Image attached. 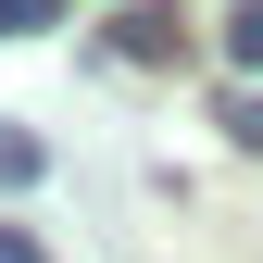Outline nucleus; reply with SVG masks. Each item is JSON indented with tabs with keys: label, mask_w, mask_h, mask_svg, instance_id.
<instances>
[{
	"label": "nucleus",
	"mask_w": 263,
	"mask_h": 263,
	"mask_svg": "<svg viewBox=\"0 0 263 263\" xmlns=\"http://www.w3.org/2000/svg\"><path fill=\"white\" fill-rule=\"evenodd\" d=\"M226 63H238V76H263V0H238V13H226Z\"/></svg>",
	"instance_id": "obj_3"
},
{
	"label": "nucleus",
	"mask_w": 263,
	"mask_h": 263,
	"mask_svg": "<svg viewBox=\"0 0 263 263\" xmlns=\"http://www.w3.org/2000/svg\"><path fill=\"white\" fill-rule=\"evenodd\" d=\"M0 263H38V238H25V226H0Z\"/></svg>",
	"instance_id": "obj_6"
},
{
	"label": "nucleus",
	"mask_w": 263,
	"mask_h": 263,
	"mask_svg": "<svg viewBox=\"0 0 263 263\" xmlns=\"http://www.w3.org/2000/svg\"><path fill=\"white\" fill-rule=\"evenodd\" d=\"M113 50H125V63H176V13H125Z\"/></svg>",
	"instance_id": "obj_1"
},
{
	"label": "nucleus",
	"mask_w": 263,
	"mask_h": 263,
	"mask_svg": "<svg viewBox=\"0 0 263 263\" xmlns=\"http://www.w3.org/2000/svg\"><path fill=\"white\" fill-rule=\"evenodd\" d=\"M38 176H50V151L25 138V125H0V188H38Z\"/></svg>",
	"instance_id": "obj_2"
},
{
	"label": "nucleus",
	"mask_w": 263,
	"mask_h": 263,
	"mask_svg": "<svg viewBox=\"0 0 263 263\" xmlns=\"http://www.w3.org/2000/svg\"><path fill=\"white\" fill-rule=\"evenodd\" d=\"M38 25H63V0H0V38H38Z\"/></svg>",
	"instance_id": "obj_4"
},
{
	"label": "nucleus",
	"mask_w": 263,
	"mask_h": 263,
	"mask_svg": "<svg viewBox=\"0 0 263 263\" xmlns=\"http://www.w3.org/2000/svg\"><path fill=\"white\" fill-rule=\"evenodd\" d=\"M226 138H238V151H263V88H238V101H226Z\"/></svg>",
	"instance_id": "obj_5"
}]
</instances>
